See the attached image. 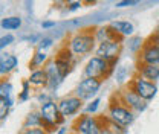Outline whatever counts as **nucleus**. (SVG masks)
I'll return each mask as SVG.
<instances>
[{
    "mask_svg": "<svg viewBox=\"0 0 159 134\" xmlns=\"http://www.w3.org/2000/svg\"><path fill=\"white\" fill-rule=\"evenodd\" d=\"M141 2H144V0H119L116 2V8H130V6H136L139 5Z\"/></svg>",
    "mask_w": 159,
    "mask_h": 134,
    "instance_id": "cd10ccee",
    "label": "nucleus"
},
{
    "mask_svg": "<svg viewBox=\"0 0 159 134\" xmlns=\"http://www.w3.org/2000/svg\"><path fill=\"white\" fill-rule=\"evenodd\" d=\"M31 93H32V85L29 84L28 79L21 81V92L19 93V101L20 102H26L31 99Z\"/></svg>",
    "mask_w": 159,
    "mask_h": 134,
    "instance_id": "412c9836",
    "label": "nucleus"
},
{
    "mask_svg": "<svg viewBox=\"0 0 159 134\" xmlns=\"http://www.w3.org/2000/svg\"><path fill=\"white\" fill-rule=\"evenodd\" d=\"M29 84L34 87V89H48V82H49V78H48V72L46 69H37V70H32L28 76Z\"/></svg>",
    "mask_w": 159,
    "mask_h": 134,
    "instance_id": "f3484780",
    "label": "nucleus"
},
{
    "mask_svg": "<svg viewBox=\"0 0 159 134\" xmlns=\"http://www.w3.org/2000/svg\"><path fill=\"white\" fill-rule=\"evenodd\" d=\"M55 24H57V23H55L54 20H43L40 26H41V29H43V31H48V29L55 28Z\"/></svg>",
    "mask_w": 159,
    "mask_h": 134,
    "instance_id": "c756f323",
    "label": "nucleus"
},
{
    "mask_svg": "<svg viewBox=\"0 0 159 134\" xmlns=\"http://www.w3.org/2000/svg\"><path fill=\"white\" fill-rule=\"evenodd\" d=\"M109 26L118 34L122 38L125 37H133L135 34V24L129 20H113L109 23Z\"/></svg>",
    "mask_w": 159,
    "mask_h": 134,
    "instance_id": "2eb2a0df",
    "label": "nucleus"
},
{
    "mask_svg": "<svg viewBox=\"0 0 159 134\" xmlns=\"http://www.w3.org/2000/svg\"><path fill=\"white\" fill-rule=\"evenodd\" d=\"M23 40H28V41L32 43V44H35V43L39 44L41 38H40V35H29V37H23Z\"/></svg>",
    "mask_w": 159,
    "mask_h": 134,
    "instance_id": "2f4dec72",
    "label": "nucleus"
},
{
    "mask_svg": "<svg viewBox=\"0 0 159 134\" xmlns=\"http://www.w3.org/2000/svg\"><path fill=\"white\" fill-rule=\"evenodd\" d=\"M67 8V11L69 12H74V11H78L80 8H83V3H75V5H69V6H66Z\"/></svg>",
    "mask_w": 159,
    "mask_h": 134,
    "instance_id": "473e14b6",
    "label": "nucleus"
},
{
    "mask_svg": "<svg viewBox=\"0 0 159 134\" xmlns=\"http://www.w3.org/2000/svg\"><path fill=\"white\" fill-rule=\"evenodd\" d=\"M49 58H48V54L46 52H41V50H35L34 55L29 61V70H37V69H43L46 64H48Z\"/></svg>",
    "mask_w": 159,
    "mask_h": 134,
    "instance_id": "a211bd4d",
    "label": "nucleus"
},
{
    "mask_svg": "<svg viewBox=\"0 0 159 134\" xmlns=\"http://www.w3.org/2000/svg\"><path fill=\"white\" fill-rule=\"evenodd\" d=\"M12 92H14V87L11 81L3 79L0 82V97H12Z\"/></svg>",
    "mask_w": 159,
    "mask_h": 134,
    "instance_id": "5701e85b",
    "label": "nucleus"
},
{
    "mask_svg": "<svg viewBox=\"0 0 159 134\" xmlns=\"http://www.w3.org/2000/svg\"><path fill=\"white\" fill-rule=\"evenodd\" d=\"M101 128L102 125L99 116L83 113L74 120L70 134H101Z\"/></svg>",
    "mask_w": 159,
    "mask_h": 134,
    "instance_id": "20e7f679",
    "label": "nucleus"
},
{
    "mask_svg": "<svg viewBox=\"0 0 159 134\" xmlns=\"http://www.w3.org/2000/svg\"><path fill=\"white\" fill-rule=\"evenodd\" d=\"M19 66V58L12 54L3 52L0 57V75L2 76H8L11 75Z\"/></svg>",
    "mask_w": 159,
    "mask_h": 134,
    "instance_id": "4468645a",
    "label": "nucleus"
},
{
    "mask_svg": "<svg viewBox=\"0 0 159 134\" xmlns=\"http://www.w3.org/2000/svg\"><path fill=\"white\" fill-rule=\"evenodd\" d=\"M54 46V38L51 37H43L40 40V43L37 44V50H41V52H46L48 49H51Z\"/></svg>",
    "mask_w": 159,
    "mask_h": 134,
    "instance_id": "393cba45",
    "label": "nucleus"
},
{
    "mask_svg": "<svg viewBox=\"0 0 159 134\" xmlns=\"http://www.w3.org/2000/svg\"><path fill=\"white\" fill-rule=\"evenodd\" d=\"M44 69H46L48 78H49V82H48V89H46V90H48L49 93H55L57 89L61 85V82H63L64 78L60 75V72H58V69H57V66H55V63H54V59H49L48 64L44 66Z\"/></svg>",
    "mask_w": 159,
    "mask_h": 134,
    "instance_id": "ddd939ff",
    "label": "nucleus"
},
{
    "mask_svg": "<svg viewBox=\"0 0 159 134\" xmlns=\"http://www.w3.org/2000/svg\"><path fill=\"white\" fill-rule=\"evenodd\" d=\"M21 24H23V20L20 19L19 15L5 17V19H2V23H0L3 31H17L21 28Z\"/></svg>",
    "mask_w": 159,
    "mask_h": 134,
    "instance_id": "aec40b11",
    "label": "nucleus"
},
{
    "mask_svg": "<svg viewBox=\"0 0 159 134\" xmlns=\"http://www.w3.org/2000/svg\"><path fill=\"white\" fill-rule=\"evenodd\" d=\"M66 2V6L69 5H75V3H83V0H64Z\"/></svg>",
    "mask_w": 159,
    "mask_h": 134,
    "instance_id": "c9c22d12",
    "label": "nucleus"
},
{
    "mask_svg": "<svg viewBox=\"0 0 159 134\" xmlns=\"http://www.w3.org/2000/svg\"><path fill=\"white\" fill-rule=\"evenodd\" d=\"M127 85H130V87H132L144 101H147V102L153 101L156 93H158V85H156V82L147 81V79L141 78L139 75H136V73H135V76H132V79L129 81Z\"/></svg>",
    "mask_w": 159,
    "mask_h": 134,
    "instance_id": "6e6552de",
    "label": "nucleus"
},
{
    "mask_svg": "<svg viewBox=\"0 0 159 134\" xmlns=\"http://www.w3.org/2000/svg\"><path fill=\"white\" fill-rule=\"evenodd\" d=\"M14 40H16V37H14L11 32H8V34L2 35V38H0V49H2V50H3V49H6L8 46H11V44L14 43Z\"/></svg>",
    "mask_w": 159,
    "mask_h": 134,
    "instance_id": "a878e982",
    "label": "nucleus"
},
{
    "mask_svg": "<svg viewBox=\"0 0 159 134\" xmlns=\"http://www.w3.org/2000/svg\"><path fill=\"white\" fill-rule=\"evenodd\" d=\"M124 44L122 41H116V40H109V41H102L98 43L97 49H95V55L109 63H118L119 57L122 54Z\"/></svg>",
    "mask_w": 159,
    "mask_h": 134,
    "instance_id": "0eeeda50",
    "label": "nucleus"
},
{
    "mask_svg": "<svg viewBox=\"0 0 159 134\" xmlns=\"http://www.w3.org/2000/svg\"><path fill=\"white\" fill-rule=\"evenodd\" d=\"M99 0H83V5H86V6H92V5H97Z\"/></svg>",
    "mask_w": 159,
    "mask_h": 134,
    "instance_id": "f704fd0d",
    "label": "nucleus"
},
{
    "mask_svg": "<svg viewBox=\"0 0 159 134\" xmlns=\"http://www.w3.org/2000/svg\"><path fill=\"white\" fill-rule=\"evenodd\" d=\"M116 64L118 63H109L102 58L93 55L84 66V78H93V79H99L104 82L107 78L112 76Z\"/></svg>",
    "mask_w": 159,
    "mask_h": 134,
    "instance_id": "7ed1b4c3",
    "label": "nucleus"
},
{
    "mask_svg": "<svg viewBox=\"0 0 159 134\" xmlns=\"http://www.w3.org/2000/svg\"><path fill=\"white\" fill-rule=\"evenodd\" d=\"M41 123H43V117L40 115V111H31L25 117L21 130L23 128H41Z\"/></svg>",
    "mask_w": 159,
    "mask_h": 134,
    "instance_id": "6ab92c4d",
    "label": "nucleus"
},
{
    "mask_svg": "<svg viewBox=\"0 0 159 134\" xmlns=\"http://www.w3.org/2000/svg\"><path fill=\"white\" fill-rule=\"evenodd\" d=\"M35 97H37V101H39L40 105H41V104H44V102L54 101V93H46V92H43V90H41V92H39V93H37V96H35Z\"/></svg>",
    "mask_w": 159,
    "mask_h": 134,
    "instance_id": "bb28decb",
    "label": "nucleus"
},
{
    "mask_svg": "<svg viewBox=\"0 0 159 134\" xmlns=\"http://www.w3.org/2000/svg\"><path fill=\"white\" fill-rule=\"evenodd\" d=\"M136 75H139L141 78L156 82L159 79V66L155 64H141L136 63Z\"/></svg>",
    "mask_w": 159,
    "mask_h": 134,
    "instance_id": "dca6fc26",
    "label": "nucleus"
},
{
    "mask_svg": "<svg viewBox=\"0 0 159 134\" xmlns=\"http://www.w3.org/2000/svg\"><path fill=\"white\" fill-rule=\"evenodd\" d=\"M138 63L159 66V37L156 34L145 40L141 52L138 54Z\"/></svg>",
    "mask_w": 159,
    "mask_h": 134,
    "instance_id": "423d86ee",
    "label": "nucleus"
},
{
    "mask_svg": "<svg viewBox=\"0 0 159 134\" xmlns=\"http://www.w3.org/2000/svg\"><path fill=\"white\" fill-rule=\"evenodd\" d=\"M40 115L43 117V120H48L57 127H63L64 122H66V117L61 115L58 107V101H49V102H44L41 104L39 108Z\"/></svg>",
    "mask_w": 159,
    "mask_h": 134,
    "instance_id": "9b49d317",
    "label": "nucleus"
},
{
    "mask_svg": "<svg viewBox=\"0 0 159 134\" xmlns=\"http://www.w3.org/2000/svg\"><path fill=\"white\" fill-rule=\"evenodd\" d=\"M99 104H101V99H99V97H95V99L89 101L87 105H84V113L95 116L97 111H98V108H99Z\"/></svg>",
    "mask_w": 159,
    "mask_h": 134,
    "instance_id": "b1692460",
    "label": "nucleus"
},
{
    "mask_svg": "<svg viewBox=\"0 0 159 134\" xmlns=\"http://www.w3.org/2000/svg\"><path fill=\"white\" fill-rule=\"evenodd\" d=\"M101 85H102V81L99 79H93V78H84L78 82V85L75 87V92L74 95L78 96L81 101L84 102H89L92 99H95L98 92L101 90Z\"/></svg>",
    "mask_w": 159,
    "mask_h": 134,
    "instance_id": "1a4fd4ad",
    "label": "nucleus"
},
{
    "mask_svg": "<svg viewBox=\"0 0 159 134\" xmlns=\"http://www.w3.org/2000/svg\"><path fill=\"white\" fill-rule=\"evenodd\" d=\"M115 95L118 96V99L125 107H129V108H130L132 111H135V113H144V111L147 110V107H148V102L144 101L130 85H124Z\"/></svg>",
    "mask_w": 159,
    "mask_h": 134,
    "instance_id": "39448f33",
    "label": "nucleus"
},
{
    "mask_svg": "<svg viewBox=\"0 0 159 134\" xmlns=\"http://www.w3.org/2000/svg\"><path fill=\"white\" fill-rule=\"evenodd\" d=\"M8 113H9V108L0 105V119H2V122H5V119L8 117Z\"/></svg>",
    "mask_w": 159,
    "mask_h": 134,
    "instance_id": "7c9ffc66",
    "label": "nucleus"
},
{
    "mask_svg": "<svg viewBox=\"0 0 159 134\" xmlns=\"http://www.w3.org/2000/svg\"><path fill=\"white\" fill-rule=\"evenodd\" d=\"M55 134H69V130L63 125V127H58V130L55 131Z\"/></svg>",
    "mask_w": 159,
    "mask_h": 134,
    "instance_id": "72a5a7b5",
    "label": "nucleus"
},
{
    "mask_svg": "<svg viewBox=\"0 0 159 134\" xmlns=\"http://www.w3.org/2000/svg\"><path fill=\"white\" fill-rule=\"evenodd\" d=\"M144 43H145V40L142 37H130L129 38V50L133 52V54H139Z\"/></svg>",
    "mask_w": 159,
    "mask_h": 134,
    "instance_id": "4be33fe9",
    "label": "nucleus"
},
{
    "mask_svg": "<svg viewBox=\"0 0 159 134\" xmlns=\"http://www.w3.org/2000/svg\"><path fill=\"white\" fill-rule=\"evenodd\" d=\"M66 46L72 50L75 57H84L97 49V38H95V28H86L74 32L69 38Z\"/></svg>",
    "mask_w": 159,
    "mask_h": 134,
    "instance_id": "f257e3e1",
    "label": "nucleus"
},
{
    "mask_svg": "<svg viewBox=\"0 0 159 134\" xmlns=\"http://www.w3.org/2000/svg\"><path fill=\"white\" fill-rule=\"evenodd\" d=\"M54 63H55V66H57V69H58L60 75L63 78H66L70 72H72V69H74L75 55H74L72 50L64 44V46H61L58 49L57 55L54 58Z\"/></svg>",
    "mask_w": 159,
    "mask_h": 134,
    "instance_id": "9d476101",
    "label": "nucleus"
},
{
    "mask_svg": "<svg viewBox=\"0 0 159 134\" xmlns=\"http://www.w3.org/2000/svg\"><path fill=\"white\" fill-rule=\"evenodd\" d=\"M155 34L159 37V23H158V26H156V31H155Z\"/></svg>",
    "mask_w": 159,
    "mask_h": 134,
    "instance_id": "e433bc0d",
    "label": "nucleus"
},
{
    "mask_svg": "<svg viewBox=\"0 0 159 134\" xmlns=\"http://www.w3.org/2000/svg\"><path fill=\"white\" fill-rule=\"evenodd\" d=\"M58 107H60L61 115L67 119V117L77 116L80 111L83 110V107H84V101H81L78 96H75V95H69V96H64V97L60 99Z\"/></svg>",
    "mask_w": 159,
    "mask_h": 134,
    "instance_id": "f8f14e48",
    "label": "nucleus"
},
{
    "mask_svg": "<svg viewBox=\"0 0 159 134\" xmlns=\"http://www.w3.org/2000/svg\"><path fill=\"white\" fill-rule=\"evenodd\" d=\"M20 134H48L43 128H23Z\"/></svg>",
    "mask_w": 159,
    "mask_h": 134,
    "instance_id": "c85d7f7f",
    "label": "nucleus"
},
{
    "mask_svg": "<svg viewBox=\"0 0 159 134\" xmlns=\"http://www.w3.org/2000/svg\"><path fill=\"white\" fill-rule=\"evenodd\" d=\"M135 115L136 113L132 111L129 107H125L118 99V96L112 95L110 101H109V105H107V111H106V116L112 122H115L116 125L122 127V128H129L136 119Z\"/></svg>",
    "mask_w": 159,
    "mask_h": 134,
    "instance_id": "f03ea898",
    "label": "nucleus"
}]
</instances>
